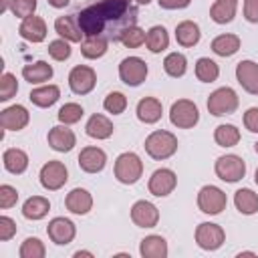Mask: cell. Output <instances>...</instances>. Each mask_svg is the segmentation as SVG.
I'll return each mask as SVG.
<instances>
[{"mask_svg":"<svg viewBox=\"0 0 258 258\" xmlns=\"http://www.w3.org/2000/svg\"><path fill=\"white\" fill-rule=\"evenodd\" d=\"M18 34L28 42H42L46 38V22L40 16H26L18 26Z\"/></svg>","mask_w":258,"mask_h":258,"instance_id":"cell-19","label":"cell"},{"mask_svg":"<svg viewBox=\"0 0 258 258\" xmlns=\"http://www.w3.org/2000/svg\"><path fill=\"white\" fill-rule=\"evenodd\" d=\"M175 185H177V175H175V171L169 169V167H159V169H155V171L151 173V177H149V183H147L149 194H153L155 198H165V196H169V194L175 189Z\"/></svg>","mask_w":258,"mask_h":258,"instance_id":"cell-12","label":"cell"},{"mask_svg":"<svg viewBox=\"0 0 258 258\" xmlns=\"http://www.w3.org/2000/svg\"><path fill=\"white\" fill-rule=\"evenodd\" d=\"M228 198L218 185H204L198 191V208L208 216H218L222 210H226Z\"/></svg>","mask_w":258,"mask_h":258,"instance_id":"cell-7","label":"cell"},{"mask_svg":"<svg viewBox=\"0 0 258 258\" xmlns=\"http://www.w3.org/2000/svg\"><path fill=\"white\" fill-rule=\"evenodd\" d=\"M200 36H202L200 26L194 20H183L175 26V40H177V44H181L185 48L196 46L200 42Z\"/></svg>","mask_w":258,"mask_h":258,"instance_id":"cell-28","label":"cell"},{"mask_svg":"<svg viewBox=\"0 0 258 258\" xmlns=\"http://www.w3.org/2000/svg\"><path fill=\"white\" fill-rule=\"evenodd\" d=\"M48 54L54 58V60H67L71 56V44L69 40L64 38H58V40H52L48 44Z\"/></svg>","mask_w":258,"mask_h":258,"instance_id":"cell-44","label":"cell"},{"mask_svg":"<svg viewBox=\"0 0 258 258\" xmlns=\"http://www.w3.org/2000/svg\"><path fill=\"white\" fill-rule=\"evenodd\" d=\"M163 71L173 77V79H179L185 75L187 71V58L181 54V52H169L165 58H163Z\"/></svg>","mask_w":258,"mask_h":258,"instance_id":"cell-37","label":"cell"},{"mask_svg":"<svg viewBox=\"0 0 258 258\" xmlns=\"http://www.w3.org/2000/svg\"><path fill=\"white\" fill-rule=\"evenodd\" d=\"M109 48V40L103 36H85L81 42V54L85 58H101Z\"/></svg>","mask_w":258,"mask_h":258,"instance_id":"cell-34","label":"cell"},{"mask_svg":"<svg viewBox=\"0 0 258 258\" xmlns=\"http://www.w3.org/2000/svg\"><path fill=\"white\" fill-rule=\"evenodd\" d=\"M145 44H147V48L151 50V52H163L167 46H169V34H167V30L163 28V26H159V24H155V26H151L149 30H147V34H145Z\"/></svg>","mask_w":258,"mask_h":258,"instance_id":"cell-32","label":"cell"},{"mask_svg":"<svg viewBox=\"0 0 258 258\" xmlns=\"http://www.w3.org/2000/svg\"><path fill=\"white\" fill-rule=\"evenodd\" d=\"M46 234H48V238H50L54 244L67 246V244H71V242L75 240L77 228H75V224H73L69 218H60V216H58V218H52V220L48 222Z\"/></svg>","mask_w":258,"mask_h":258,"instance_id":"cell-13","label":"cell"},{"mask_svg":"<svg viewBox=\"0 0 258 258\" xmlns=\"http://www.w3.org/2000/svg\"><path fill=\"white\" fill-rule=\"evenodd\" d=\"M85 133L93 139H109L113 135V123L109 121V117L95 113L89 117V121L85 125Z\"/></svg>","mask_w":258,"mask_h":258,"instance_id":"cell-24","label":"cell"},{"mask_svg":"<svg viewBox=\"0 0 258 258\" xmlns=\"http://www.w3.org/2000/svg\"><path fill=\"white\" fill-rule=\"evenodd\" d=\"M214 171L222 181L236 183L246 175V163H244V159L240 155L228 153V155H222V157L216 159Z\"/></svg>","mask_w":258,"mask_h":258,"instance_id":"cell-6","label":"cell"},{"mask_svg":"<svg viewBox=\"0 0 258 258\" xmlns=\"http://www.w3.org/2000/svg\"><path fill=\"white\" fill-rule=\"evenodd\" d=\"M81 256H89V258H93V252H87V250H77V252H75V258H81Z\"/></svg>","mask_w":258,"mask_h":258,"instance_id":"cell-51","label":"cell"},{"mask_svg":"<svg viewBox=\"0 0 258 258\" xmlns=\"http://www.w3.org/2000/svg\"><path fill=\"white\" fill-rule=\"evenodd\" d=\"M238 95L232 87H220L208 97V111L214 117H224L232 115L238 109Z\"/></svg>","mask_w":258,"mask_h":258,"instance_id":"cell-5","label":"cell"},{"mask_svg":"<svg viewBox=\"0 0 258 258\" xmlns=\"http://www.w3.org/2000/svg\"><path fill=\"white\" fill-rule=\"evenodd\" d=\"M16 202H18V191H16V187H12V185H8V183H2V185H0V208H2V210H8V208L16 206Z\"/></svg>","mask_w":258,"mask_h":258,"instance_id":"cell-45","label":"cell"},{"mask_svg":"<svg viewBox=\"0 0 258 258\" xmlns=\"http://www.w3.org/2000/svg\"><path fill=\"white\" fill-rule=\"evenodd\" d=\"M135 113H137V119H139L141 123L153 125V123H157V121L161 119L163 105H161V101L155 99V97H143V99L137 103Z\"/></svg>","mask_w":258,"mask_h":258,"instance_id":"cell-22","label":"cell"},{"mask_svg":"<svg viewBox=\"0 0 258 258\" xmlns=\"http://www.w3.org/2000/svg\"><path fill=\"white\" fill-rule=\"evenodd\" d=\"M254 181H256V185H258V167H256V171H254Z\"/></svg>","mask_w":258,"mask_h":258,"instance_id":"cell-55","label":"cell"},{"mask_svg":"<svg viewBox=\"0 0 258 258\" xmlns=\"http://www.w3.org/2000/svg\"><path fill=\"white\" fill-rule=\"evenodd\" d=\"M238 256L242 258V256H256L254 252H248V250H244V252H238Z\"/></svg>","mask_w":258,"mask_h":258,"instance_id":"cell-53","label":"cell"},{"mask_svg":"<svg viewBox=\"0 0 258 258\" xmlns=\"http://www.w3.org/2000/svg\"><path fill=\"white\" fill-rule=\"evenodd\" d=\"M238 10V0H216L210 8V18L216 24H228L234 20Z\"/></svg>","mask_w":258,"mask_h":258,"instance_id":"cell-27","label":"cell"},{"mask_svg":"<svg viewBox=\"0 0 258 258\" xmlns=\"http://www.w3.org/2000/svg\"><path fill=\"white\" fill-rule=\"evenodd\" d=\"M103 107H105V111L111 113V115H121V113L127 109V97H125L123 93H119V91H113V93H109V95L105 97Z\"/></svg>","mask_w":258,"mask_h":258,"instance_id":"cell-40","label":"cell"},{"mask_svg":"<svg viewBox=\"0 0 258 258\" xmlns=\"http://www.w3.org/2000/svg\"><path fill=\"white\" fill-rule=\"evenodd\" d=\"M64 206L71 214H77V216H85L91 212L93 208V196L85 189V187H75L67 194L64 198Z\"/></svg>","mask_w":258,"mask_h":258,"instance_id":"cell-21","label":"cell"},{"mask_svg":"<svg viewBox=\"0 0 258 258\" xmlns=\"http://www.w3.org/2000/svg\"><path fill=\"white\" fill-rule=\"evenodd\" d=\"M244 18L252 24H258V0H244Z\"/></svg>","mask_w":258,"mask_h":258,"instance_id":"cell-48","label":"cell"},{"mask_svg":"<svg viewBox=\"0 0 258 258\" xmlns=\"http://www.w3.org/2000/svg\"><path fill=\"white\" fill-rule=\"evenodd\" d=\"M30 113L24 105H10L0 113V125L4 131H20L28 125Z\"/></svg>","mask_w":258,"mask_h":258,"instance_id":"cell-15","label":"cell"},{"mask_svg":"<svg viewBox=\"0 0 258 258\" xmlns=\"http://www.w3.org/2000/svg\"><path fill=\"white\" fill-rule=\"evenodd\" d=\"M133 2H137V4H145V6H147L151 0H133Z\"/></svg>","mask_w":258,"mask_h":258,"instance_id":"cell-54","label":"cell"},{"mask_svg":"<svg viewBox=\"0 0 258 258\" xmlns=\"http://www.w3.org/2000/svg\"><path fill=\"white\" fill-rule=\"evenodd\" d=\"M58 97H60V89H58L56 85H42V87H36V89H32L30 95H28V99H30L36 107H42V109L52 107V105L58 101Z\"/></svg>","mask_w":258,"mask_h":258,"instance_id":"cell-29","label":"cell"},{"mask_svg":"<svg viewBox=\"0 0 258 258\" xmlns=\"http://www.w3.org/2000/svg\"><path fill=\"white\" fill-rule=\"evenodd\" d=\"M234 206L240 214L252 216V214L258 212V194L252 191L250 187H242L234 194Z\"/></svg>","mask_w":258,"mask_h":258,"instance_id":"cell-31","label":"cell"},{"mask_svg":"<svg viewBox=\"0 0 258 258\" xmlns=\"http://www.w3.org/2000/svg\"><path fill=\"white\" fill-rule=\"evenodd\" d=\"M143 147H145V151H147L149 157L161 161V159L171 157V155L177 151V137H175L171 131L157 129V131H151V133L145 137Z\"/></svg>","mask_w":258,"mask_h":258,"instance_id":"cell-2","label":"cell"},{"mask_svg":"<svg viewBox=\"0 0 258 258\" xmlns=\"http://www.w3.org/2000/svg\"><path fill=\"white\" fill-rule=\"evenodd\" d=\"M236 79L242 89L250 95H258V62L254 60H240L236 64Z\"/></svg>","mask_w":258,"mask_h":258,"instance_id":"cell-18","label":"cell"},{"mask_svg":"<svg viewBox=\"0 0 258 258\" xmlns=\"http://www.w3.org/2000/svg\"><path fill=\"white\" fill-rule=\"evenodd\" d=\"M36 10V0H10V12L16 18L32 16Z\"/></svg>","mask_w":258,"mask_h":258,"instance_id":"cell-43","label":"cell"},{"mask_svg":"<svg viewBox=\"0 0 258 258\" xmlns=\"http://www.w3.org/2000/svg\"><path fill=\"white\" fill-rule=\"evenodd\" d=\"M18 254H20V258H44L46 248H44V244L38 238H26L20 244Z\"/></svg>","mask_w":258,"mask_h":258,"instance_id":"cell-39","label":"cell"},{"mask_svg":"<svg viewBox=\"0 0 258 258\" xmlns=\"http://www.w3.org/2000/svg\"><path fill=\"white\" fill-rule=\"evenodd\" d=\"M50 210V202L44 196H30L22 204V216L26 220H42Z\"/></svg>","mask_w":258,"mask_h":258,"instance_id":"cell-30","label":"cell"},{"mask_svg":"<svg viewBox=\"0 0 258 258\" xmlns=\"http://www.w3.org/2000/svg\"><path fill=\"white\" fill-rule=\"evenodd\" d=\"M22 77L24 81H28L30 85H40L52 79V67L46 60H36L30 64L22 67Z\"/></svg>","mask_w":258,"mask_h":258,"instance_id":"cell-23","label":"cell"},{"mask_svg":"<svg viewBox=\"0 0 258 258\" xmlns=\"http://www.w3.org/2000/svg\"><path fill=\"white\" fill-rule=\"evenodd\" d=\"M123 46H127V48H137V46H141L143 42H145V30L143 28H139L137 24L135 26H129L123 34H121V40H119Z\"/></svg>","mask_w":258,"mask_h":258,"instance_id":"cell-41","label":"cell"},{"mask_svg":"<svg viewBox=\"0 0 258 258\" xmlns=\"http://www.w3.org/2000/svg\"><path fill=\"white\" fill-rule=\"evenodd\" d=\"M244 127L250 133H258V107H250L244 113Z\"/></svg>","mask_w":258,"mask_h":258,"instance_id":"cell-47","label":"cell"},{"mask_svg":"<svg viewBox=\"0 0 258 258\" xmlns=\"http://www.w3.org/2000/svg\"><path fill=\"white\" fill-rule=\"evenodd\" d=\"M6 8H10V0H2V6H0V10L4 12Z\"/></svg>","mask_w":258,"mask_h":258,"instance_id":"cell-52","label":"cell"},{"mask_svg":"<svg viewBox=\"0 0 258 258\" xmlns=\"http://www.w3.org/2000/svg\"><path fill=\"white\" fill-rule=\"evenodd\" d=\"M46 139H48V145H50L54 151H58V153H67V151H71V149L77 145V137H75L73 129H69L64 123L54 125V127L48 131Z\"/></svg>","mask_w":258,"mask_h":258,"instance_id":"cell-17","label":"cell"},{"mask_svg":"<svg viewBox=\"0 0 258 258\" xmlns=\"http://www.w3.org/2000/svg\"><path fill=\"white\" fill-rule=\"evenodd\" d=\"M196 77L198 81L202 83H214L218 77H220V67L216 60L208 58V56H202L196 60Z\"/></svg>","mask_w":258,"mask_h":258,"instance_id":"cell-36","label":"cell"},{"mask_svg":"<svg viewBox=\"0 0 258 258\" xmlns=\"http://www.w3.org/2000/svg\"><path fill=\"white\" fill-rule=\"evenodd\" d=\"M147 62L139 56H127L119 62V79L129 87H139L147 79Z\"/></svg>","mask_w":258,"mask_h":258,"instance_id":"cell-8","label":"cell"},{"mask_svg":"<svg viewBox=\"0 0 258 258\" xmlns=\"http://www.w3.org/2000/svg\"><path fill=\"white\" fill-rule=\"evenodd\" d=\"M139 254L143 258H165L167 256V242L163 236L151 234L145 236L139 244Z\"/></svg>","mask_w":258,"mask_h":258,"instance_id":"cell-26","label":"cell"},{"mask_svg":"<svg viewBox=\"0 0 258 258\" xmlns=\"http://www.w3.org/2000/svg\"><path fill=\"white\" fill-rule=\"evenodd\" d=\"M107 163V153L101 149V147H95V145H89V147H83L81 153H79V167L87 173H99L103 171Z\"/></svg>","mask_w":258,"mask_h":258,"instance_id":"cell-16","label":"cell"},{"mask_svg":"<svg viewBox=\"0 0 258 258\" xmlns=\"http://www.w3.org/2000/svg\"><path fill=\"white\" fill-rule=\"evenodd\" d=\"M85 36H103L121 40V34L137 24L139 10L133 0H99L77 14Z\"/></svg>","mask_w":258,"mask_h":258,"instance_id":"cell-1","label":"cell"},{"mask_svg":"<svg viewBox=\"0 0 258 258\" xmlns=\"http://www.w3.org/2000/svg\"><path fill=\"white\" fill-rule=\"evenodd\" d=\"M115 177L119 183H125V185H133L139 181V177L143 175V161L137 153L133 151H125L121 153L117 159H115Z\"/></svg>","mask_w":258,"mask_h":258,"instance_id":"cell-3","label":"cell"},{"mask_svg":"<svg viewBox=\"0 0 258 258\" xmlns=\"http://www.w3.org/2000/svg\"><path fill=\"white\" fill-rule=\"evenodd\" d=\"M38 179H40V185H42L44 189L56 191V189H60V187L67 183L69 171H67V167H64L62 161L52 159V161H46V163L40 167Z\"/></svg>","mask_w":258,"mask_h":258,"instance_id":"cell-9","label":"cell"},{"mask_svg":"<svg viewBox=\"0 0 258 258\" xmlns=\"http://www.w3.org/2000/svg\"><path fill=\"white\" fill-rule=\"evenodd\" d=\"M214 141L220 147H234L240 141V129L232 123H222L214 131Z\"/></svg>","mask_w":258,"mask_h":258,"instance_id":"cell-35","label":"cell"},{"mask_svg":"<svg viewBox=\"0 0 258 258\" xmlns=\"http://www.w3.org/2000/svg\"><path fill=\"white\" fill-rule=\"evenodd\" d=\"M131 220L139 228H155L159 222V210L147 200H137L131 206Z\"/></svg>","mask_w":258,"mask_h":258,"instance_id":"cell-14","label":"cell"},{"mask_svg":"<svg viewBox=\"0 0 258 258\" xmlns=\"http://www.w3.org/2000/svg\"><path fill=\"white\" fill-rule=\"evenodd\" d=\"M18 93V81L12 73H4L0 79V101H8Z\"/></svg>","mask_w":258,"mask_h":258,"instance_id":"cell-42","label":"cell"},{"mask_svg":"<svg viewBox=\"0 0 258 258\" xmlns=\"http://www.w3.org/2000/svg\"><path fill=\"white\" fill-rule=\"evenodd\" d=\"M16 234V222L8 216H0V242H8Z\"/></svg>","mask_w":258,"mask_h":258,"instance_id":"cell-46","label":"cell"},{"mask_svg":"<svg viewBox=\"0 0 258 258\" xmlns=\"http://www.w3.org/2000/svg\"><path fill=\"white\" fill-rule=\"evenodd\" d=\"M46 2H48L52 8H64V6H67L71 0H46Z\"/></svg>","mask_w":258,"mask_h":258,"instance_id":"cell-50","label":"cell"},{"mask_svg":"<svg viewBox=\"0 0 258 258\" xmlns=\"http://www.w3.org/2000/svg\"><path fill=\"white\" fill-rule=\"evenodd\" d=\"M240 48V36L236 34H218L212 40V50L218 56H232Z\"/></svg>","mask_w":258,"mask_h":258,"instance_id":"cell-33","label":"cell"},{"mask_svg":"<svg viewBox=\"0 0 258 258\" xmlns=\"http://www.w3.org/2000/svg\"><path fill=\"white\" fill-rule=\"evenodd\" d=\"M54 30L60 38L69 40V42H81L85 32L81 30V24H79V18L77 14H69V16H58L54 20Z\"/></svg>","mask_w":258,"mask_h":258,"instance_id":"cell-20","label":"cell"},{"mask_svg":"<svg viewBox=\"0 0 258 258\" xmlns=\"http://www.w3.org/2000/svg\"><path fill=\"white\" fill-rule=\"evenodd\" d=\"M83 115H85V111H83V107H81L79 103H64V105L58 109V113H56L58 121L64 123V125L79 123Z\"/></svg>","mask_w":258,"mask_h":258,"instance_id":"cell-38","label":"cell"},{"mask_svg":"<svg viewBox=\"0 0 258 258\" xmlns=\"http://www.w3.org/2000/svg\"><path fill=\"white\" fill-rule=\"evenodd\" d=\"M191 0H157V4L165 10H181V8H187Z\"/></svg>","mask_w":258,"mask_h":258,"instance_id":"cell-49","label":"cell"},{"mask_svg":"<svg viewBox=\"0 0 258 258\" xmlns=\"http://www.w3.org/2000/svg\"><path fill=\"white\" fill-rule=\"evenodd\" d=\"M97 85V73L95 69L87 64H77L69 73V87L75 95H89Z\"/></svg>","mask_w":258,"mask_h":258,"instance_id":"cell-11","label":"cell"},{"mask_svg":"<svg viewBox=\"0 0 258 258\" xmlns=\"http://www.w3.org/2000/svg\"><path fill=\"white\" fill-rule=\"evenodd\" d=\"M254 151H256V153H258V141H256V143H254Z\"/></svg>","mask_w":258,"mask_h":258,"instance_id":"cell-56","label":"cell"},{"mask_svg":"<svg viewBox=\"0 0 258 258\" xmlns=\"http://www.w3.org/2000/svg\"><path fill=\"white\" fill-rule=\"evenodd\" d=\"M169 121L171 125H175L177 129H191L198 125L200 121V111L198 105L189 99H177L171 103L169 109Z\"/></svg>","mask_w":258,"mask_h":258,"instance_id":"cell-4","label":"cell"},{"mask_svg":"<svg viewBox=\"0 0 258 258\" xmlns=\"http://www.w3.org/2000/svg\"><path fill=\"white\" fill-rule=\"evenodd\" d=\"M226 240V232L220 224L214 222H202L196 228V244L202 250H218Z\"/></svg>","mask_w":258,"mask_h":258,"instance_id":"cell-10","label":"cell"},{"mask_svg":"<svg viewBox=\"0 0 258 258\" xmlns=\"http://www.w3.org/2000/svg\"><path fill=\"white\" fill-rule=\"evenodd\" d=\"M2 163H4L6 171H10L14 175H20L28 167V155H26V151H22L18 147H10L2 153Z\"/></svg>","mask_w":258,"mask_h":258,"instance_id":"cell-25","label":"cell"}]
</instances>
